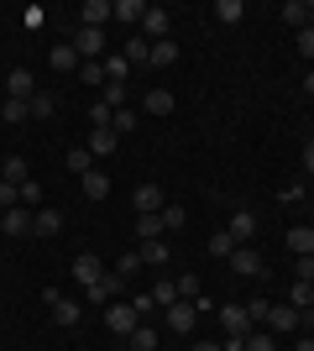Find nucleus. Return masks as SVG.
Returning a JSON list of instances; mask_svg holds the SVG:
<instances>
[{"mask_svg":"<svg viewBox=\"0 0 314 351\" xmlns=\"http://www.w3.org/2000/svg\"><path fill=\"white\" fill-rule=\"evenodd\" d=\"M136 325H142V309H136V304H120V299H110V304H105V330H110L116 341H126Z\"/></svg>","mask_w":314,"mask_h":351,"instance_id":"obj_1","label":"nucleus"},{"mask_svg":"<svg viewBox=\"0 0 314 351\" xmlns=\"http://www.w3.org/2000/svg\"><path fill=\"white\" fill-rule=\"evenodd\" d=\"M199 309H205V299H179V304H168V330L189 336V330L199 325Z\"/></svg>","mask_w":314,"mask_h":351,"instance_id":"obj_2","label":"nucleus"},{"mask_svg":"<svg viewBox=\"0 0 314 351\" xmlns=\"http://www.w3.org/2000/svg\"><path fill=\"white\" fill-rule=\"evenodd\" d=\"M110 21H116V5H110V0H84V5H79V27L105 32Z\"/></svg>","mask_w":314,"mask_h":351,"instance_id":"obj_3","label":"nucleus"},{"mask_svg":"<svg viewBox=\"0 0 314 351\" xmlns=\"http://www.w3.org/2000/svg\"><path fill=\"white\" fill-rule=\"evenodd\" d=\"M225 263L236 267L241 278H262V273H267V267H262V252H257V247H236L231 257H225Z\"/></svg>","mask_w":314,"mask_h":351,"instance_id":"obj_4","label":"nucleus"},{"mask_svg":"<svg viewBox=\"0 0 314 351\" xmlns=\"http://www.w3.org/2000/svg\"><path fill=\"white\" fill-rule=\"evenodd\" d=\"M220 330H225V336H241V341L252 336V315H246V304H225L220 309Z\"/></svg>","mask_w":314,"mask_h":351,"instance_id":"obj_5","label":"nucleus"},{"mask_svg":"<svg viewBox=\"0 0 314 351\" xmlns=\"http://www.w3.org/2000/svg\"><path fill=\"white\" fill-rule=\"evenodd\" d=\"M168 27H173V16H168L163 5H147V16H142V37H147V43H168Z\"/></svg>","mask_w":314,"mask_h":351,"instance_id":"obj_6","label":"nucleus"},{"mask_svg":"<svg viewBox=\"0 0 314 351\" xmlns=\"http://www.w3.org/2000/svg\"><path fill=\"white\" fill-rule=\"evenodd\" d=\"M74 53H79L84 63H94V58L105 53V32H94V27H79V32H74Z\"/></svg>","mask_w":314,"mask_h":351,"instance_id":"obj_7","label":"nucleus"},{"mask_svg":"<svg viewBox=\"0 0 314 351\" xmlns=\"http://www.w3.org/2000/svg\"><path fill=\"white\" fill-rule=\"evenodd\" d=\"M131 205H136V215H163V184H136Z\"/></svg>","mask_w":314,"mask_h":351,"instance_id":"obj_8","label":"nucleus"},{"mask_svg":"<svg viewBox=\"0 0 314 351\" xmlns=\"http://www.w3.org/2000/svg\"><path fill=\"white\" fill-rule=\"evenodd\" d=\"M0 184H16V189H27V184H31V162L11 152V158L0 162Z\"/></svg>","mask_w":314,"mask_h":351,"instance_id":"obj_9","label":"nucleus"},{"mask_svg":"<svg viewBox=\"0 0 314 351\" xmlns=\"http://www.w3.org/2000/svg\"><path fill=\"white\" fill-rule=\"evenodd\" d=\"M225 231H231V241H236V247H252V236H257V215H252V210H236Z\"/></svg>","mask_w":314,"mask_h":351,"instance_id":"obj_10","label":"nucleus"},{"mask_svg":"<svg viewBox=\"0 0 314 351\" xmlns=\"http://www.w3.org/2000/svg\"><path fill=\"white\" fill-rule=\"evenodd\" d=\"M74 278L90 289V283H100V278H105V263L94 257V252H79V257H74Z\"/></svg>","mask_w":314,"mask_h":351,"instance_id":"obj_11","label":"nucleus"},{"mask_svg":"<svg viewBox=\"0 0 314 351\" xmlns=\"http://www.w3.org/2000/svg\"><path fill=\"white\" fill-rule=\"evenodd\" d=\"M136 257H142V267H168V263H173V252H168L163 236H157V241H142V247H136Z\"/></svg>","mask_w":314,"mask_h":351,"instance_id":"obj_12","label":"nucleus"},{"mask_svg":"<svg viewBox=\"0 0 314 351\" xmlns=\"http://www.w3.org/2000/svg\"><path fill=\"white\" fill-rule=\"evenodd\" d=\"M5 89H11V100H27V105H31V95H37L31 69H11V73H5Z\"/></svg>","mask_w":314,"mask_h":351,"instance_id":"obj_13","label":"nucleus"},{"mask_svg":"<svg viewBox=\"0 0 314 351\" xmlns=\"http://www.w3.org/2000/svg\"><path fill=\"white\" fill-rule=\"evenodd\" d=\"M58 231H63V215L53 205H42L37 215H31V236H58Z\"/></svg>","mask_w":314,"mask_h":351,"instance_id":"obj_14","label":"nucleus"},{"mask_svg":"<svg viewBox=\"0 0 314 351\" xmlns=\"http://www.w3.org/2000/svg\"><path fill=\"white\" fill-rule=\"evenodd\" d=\"M272 336H288V330H299V309H267V320H262Z\"/></svg>","mask_w":314,"mask_h":351,"instance_id":"obj_15","label":"nucleus"},{"mask_svg":"<svg viewBox=\"0 0 314 351\" xmlns=\"http://www.w3.org/2000/svg\"><path fill=\"white\" fill-rule=\"evenodd\" d=\"M47 63H53V69H58V73H74V69H79V63H84V58H79V53H74V43H58V47H53V53H47Z\"/></svg>","mask_w":314,"mask_h":351,"instance_id":"obj_16","label":"nucleus"},{"mask_svg":"<svg viewBox=\"0 0 314 351\" xmlns=\"http://www.w3.org/2000/svg\"><path fill=\"white\" fill-rule=\"evenodd\" d=\"M288 252L293 257H314V226H293L288 231Z\"/></svg>","mask_w":314,"mask_h":351,"instance_id":"obj_17","label":"nucleus"},{"mask_svg":"<svg viewBox=\"0 0 314 351\" xmlns=\"http://www.w3.org/2000/svg\"><path fill=\"white\" fill-rule=\"evenodd\" d=\"M5 236H27L31 231V210L27 205H16V210H5V226H0Z\"/></svg>","mask_w":314,"mask_h":351,"instance_id":"obj_18","label":"nucleus"},{"mask_svg":"<svg viewBox=\"0 0 314 351\" xmlns=\"http://www.w3.org/2000/svg\"><path fill=\"white\" fill-rule=\"evenodd\" d=\"M110 152H116V132H110V126H94L90 132V158H110Z\"/></svg>","mask_w":314,"mask_h":351,"instance_id":"obj_19","label":"nucleus"},{"mask_svg":"<svg viewBox=\"0 0 314 351\" xmlns=\"http://www.w3.org/2000/svg\"><path fill=\"white\" fill-rule=\"evenodd\" d=\"M79 184H84V194H90V199H105V194H110V173H105V168H90Z\"/></svg>","mask_w":314,"mask_h":351,"instance_id":"obj_20","label":"nucleus"},{"mask_svg":"<svg viewBox=\"0 0 314 351\" xmlns=\"http://www.w3.org/2000/svg\"><path fill=\"white\" fill-rule=\"evenodd\" d=\"M142 16H147L142 0H116V21H120V27H142Z\"/></svg>","mask_w":314,"mask_h":351,"instance_id":"obj_21","label":"nucleus"},{"mask_svg":"<svg viewBox=\"0 0 314 351\" xmlns=\"http://www.w3.org/2000/svg\"><path fill=\"white\" fill-rule=\"evenodd\" d=\"M142 110H147V116H168V110H173V95H168V89H147V95H142Z\"/></svg>","mask_w":314,"mask_h":351,"instance_id":"obj_22","label":"nucleus"},{"mask_svg":"<svg viewBox=\"0 0 314 351\" xmlns=\"http://www.w3.org/2000/svg\"><path fill=\"white\" fill-rule=\"evenodd\" d=\"M152 69H173V63H179V43H173V37H168V43H152Z\"/></svg>","mask_w":314,"mask_h":351,"instance_id":"obj_23","label":"nucleus"},{"mask_svg":"<svg viewBox=\"0 0 314 351\" xmlns=\"http://www.w3.org/2000/svg\"><path fill=\"white\" fill-rule=\"evenodd\" d=\"M105 84H126V73H131V63L120 58V53H105Z\"/></svg>","mask_w":314,"mask_h":351,"instance_id":"obj_24","label":"nucleus"},{"mask_svg":"<svg viewBox=\"0 0 314 351\" xmlns=\"http://www.w3.org/2000/svg\"><path fill=\"white\" fill-rule=\"evenodd\" d=\"M283 21H288V27H309V0H283Z\"/></svg>","mask_w":314,"mask_h":351,"instance_id":"obj_25","label":"nucleus"},{"mask_svg":"<svg viewBox=\"0 0 314 351\" xmlns=\"http://www.w3.org/2000/svg\"><path fill=\"white\" fill-rule=\"evenodd\" d=\"M152 304H179V278H157V283H152Z\"/></svg>","mask_w":314,"mask_h":351,"instance_id":"obj_26","label":"nucleus"},{"mask_svg":"<svg viewBox=\"0 0 314 351\" xmlns=\"http://www.w3.org/2000/svg\"><path fill=\"white\" fill-rule=\"evenodd\" d=\"M120 58H126V63H147V58H152V43H147V37H142V32H136L131 43L120 47Z\"/></svg>","mask_w":314,"mask_h":351,"instance_id":"obj_27","label":"nucleus"},{"mask_svg":"<svg viewBox=\"0 0 314 351\" xmlns=\"http://www.w3.org/2000/svg\"><path fill=\"white\" fill-rule=\"evenodd\" d=\"M241 16H246V5H241V0H215V21H225V27H236Z\"/></svg>","mask_w":314,"mask_h":351,"instance_id":"obj_28","label":"nucleus"},{"mask_svg":"<svg viewBox=\"0 0 314 351\" xmlns=\"http://www.w3.org/2000/svg\"><path fill=\"white\" fill-rule=\"evenodd\" d=\"M53 110H58V95H47V89H37V95H31V121H47Z\"/></svg>","mask_w":314,"mask_h":351,"instance_id":"obj_29","label":"nucleus"},{"mask_svg":"<svg viewBox=\"0 0 314 351\" xmlns=\"http://www.w3.org/2000/svg\"><path fill=\"white\" fill-rule=\"evenodd\" d=\"M136 121H142V116H136L131 105H120L116 121H110V132H116V136H131V132H136Z\"/></svg>","mask_w":314,"mask_h":351,"instance_id":"obj_30","label":"nucleus"},{"mask_svg":"<svg viewBox=\"0 0 314 351\" xmlns=\"http://www.w3.org/2000/svg\"><path fill=\"white\" fill-rule=\"evenodd\" d=\"M126 346H131V351H157V330H147V325H136L131 336H126Z\"/></svg>","mask_w":314,"mask_h":351,"instance_id":"obj_31","label":"nucleus"},{"mask_svg":"<svg viewBox=\"0 0 314 351\" xmlns=\"http://www.w3.org/2000/svg\"><path fill=\"white\" fill-rule=\"evenodd\" d=\"M94 168V158H90V147H74V152H68V173L74 178H84Z\"/></svg>","mask_w":314,"mask_h":351,"instance_id":"obj_32","label":"nucleus"},{"mask_svg":"<svg viewBox=\"0 0 314 351\" xmlns=\"http://www.w3.org/2000/svg\"><path fill=\"white\" fill-rule=\"evenodd\" d=\"M53 320H58V325H79V304L68 299V293H63L58 304H53Z\"/></svg>","mask_w":314,"mask_h":351,"instance_id":"obj_33","label":"nucleus"},{"mask_svg":"<svg viewBox=\"0 0 314 351\" xmlns=\"http://www.w3.org/2000/svg\"><path fill=\"white\" fill-rule=\"evenodd\" d=\"M136 231H142V241H157L163 236V215H136Z\"/></svg>","mask_w":314,"mask_h":351,"instance_id":"obj_34","label":"nucleus"},{"mask_svg":"<svg viewBox=\"0 0 314 351\" xmlns=\"http://www.w3.org/2000/svg\"><path fill=\"white\" fill-rule=\"evenodd\" d=\"M0 116L11 121V126H21V121L31 116V105H27V100H5V105H0Z\"/></svg>","mask_w":314,"mask_h":351,"instance_id":"obj_35","label":"nucleus"},{"mask_svg":"<svg viewBox=\"0 0 314 351\" xmlns=\"http://www.w3.org/2000/svg\"><path fill=\"white\" fill-rule=\"evenodd\" d=\"M288 304H293V309H309L314 304V283L299 278V283H293V293H288Z\"/></svg>","mask_w":314,"mask_h":351,"instance_id":"obj_36","label":"nucleus"},{"mask_svg":"<svg viewBox=\"0 0 314 351\" xmlns=\"http://www.w3.org/2000/svg\"><path fill=\"white\" fill-rule=\"evenodd\" d=\"M246 351H278V336H272V330H252V336H246Z\"/></svg>","mask_w":314,"mask_h":351,"instance_id":"obj_37","label":"nucleus"},{"mask_svg":"<svg viewBox=\"0 0 314 351\" xmlns=\"http://www.w3.org/2000/svg\"><path fill=\"white\" fill-rule=\"evenodd\" d=\"M231 252H236L231 231H215V236H209V257H231Z\"/></svg>","mask_w":314,"mask_h":351,"instance_id":"obj_38","label":"nucleus"},{"mask_svg":"<svg viewBox=\"0 0 314 351\" xmlns=\"http://www.w3.org/2000/svg\"><path fill=\"white\" fill-rule=\"evenodd\" d=\"M183 205H163V231H183Z\"/></svg>","mask_w":314,"mask_h":351,"instance_id":"obj_39","label":"nucleus"},{"mask_svg":"<svg viewBox=\"0 0 314 351\" xmlns=\"http://www.w3.org/2000/svg\"><path fill=\"white\" fill-rule=\"evenodd\" d=\"M110 121H116V110H110L105 100H94L90 105V126H110Z\"/></svg>","mask_w":314,"mask_h":351,"instance_id":"obj_40","label":"nucleus"},{"mask_svg":"<svg viewBox=\"0 0 314 351\" xmlns=\"http://www.w3.org/2000/svg\"><path fill=\"white\" fill-rule=\"evenodd\" d=\"M16 205H21V189H16V184H0V215L16 210Z\"/></svg>","mask_w":314,"mask_h":351,"instance_id":"obj_41","label":"nucleus"},{"mask_svg":"<svg viewBox=\"0 0 314 351\" xmlns=\"http://www.w3.org/2000/svg\"><path fill=\"white\" fill-rule=\"evenodd\" d=\"M79 79L84 84H105V63H79Z\"/></svg>","mask_w":314,"mask_h":351,"instance_id":"obj_42","label":"nucleus"},{"mask_svg":"<svg viewBox=\"0 0 314 351\" xmlns=\"http://www.w3.org/2000/svg\"><path fill=\"white\" fill-rule=\"evenodd\" d=\"M105 273H110V267H105ZM84 299H90V304H110V289H105V278L90 283V289H84Z\"/></svg>","mask_w":314,"mask_h":351,"instance_id":"obj_43","label":"nucleus"},{"mask_svg":"<svg viewBox=\"0 0 314 351\" xmlns=\"http://www.w3.org/2000/svg\"><path fill=\"white\" fill-rule=\"evenodd\" d=\"M21 205H27V210H42V184H27V189H21Z\"/></svg>","mask_w":314,"mask_h":351,"instance_id":"obj_44","label":"nucleus"},{"mask_svg":"<svg viewBox=\"0 0 314 351\" xmlns=\"http://www.w3.org/2000/svg\"><path fill=\"white\" fill-rule=\"evenodd\" d=\"M179 299H199V278H194V273H183V278H179Z\"/></svg>","mask_w":314,"mask_h":351,"instance_id":"obj_45","label":"nucleus"},{"mask_svg":"<svg viewBox=\"0 0 314 351\" xmlns=\"http://www.w3.org/2000/svg\"><path fill=\"white\" fill-rule=\"evenodd\" d=\"M267 309H272L267 299H252V304H246V315H252V325H257V320H267Z\"/></svg>","mask_w":314,"mask_h":351,"instance_id":"obj_46","label":"nucleus"},{"mask_svg":"<svg viewBox=\"0 0 314 351\" xmlns=\"http://www.w3.org/2000/svg\"><path fill=\"white\" fill-rule=\"evenodd\" d=\"M21 21H27V32H37V27H42V21H47V16L37 11V5H27V16H21Z\"/></svg>","mask_w":314,"mask_h":351,"instance_id":"obj_47","label":"nucleus"},{"mask_svg":"<svg viewBox=\"0 0 314 351\" xmlns=\"http://www.w3.org/2000/svg\"><path fill=\"white\" fill-rule=\"evenodd\" d=\"M136 267H142V257H136V252H131V257H120V263H116V273H126V278H131Z\"/></svg>","mask_w":314,"mask_h":351,"instance_id":"obj_48","label":"nucleus"},{"mask_svg":"<svg viewBox=\"0 0 314 351\" xmlns=\"http://www.w3.org/2000/svg\"><path fill=\"white\" fill-rule=\"evenodd\" d=\"M299 53H304V58H314V32H309V27L299 32Z\"/></svg>","mask_w":314,"mask_h":351,"instance_id":"obj_49","label":"nucleus"},{"mask_svg":"<svg viewBox=\"0 0 314 351\" xmlns=\"http://www.w3.org/2000/svg\"><path fill=\"white\" fill-rule=\"evenodd\" d=\"M293 273H299L304 283H314V257H299V267H293Z\"/></svg>","mask_w":314,"mask_h":351,"instance_id":"obj_50","label":"nucleus"},{"mask_svg":"<svg viewBox=\"0 0 314 351\" xmlns=\"http://www.w3.org/2000/svg\"><path fill=\"white\" fill-rule=\"evenodd\" d=\"M304 173H314V142H304Z\"/></svg>","mask_w":314,"mask_h":351,"instance_id":"obj_51","label":"nucleus"},{"mask_svg":"<svg viewBox=\"0 0 314 351\" xmlns=\"http://www.w3.org/2000/svg\"><path fill=\"white\" fill-rule=\"evenodd\" d=\"M220 351H246V341H241V336H225V346Z\"/></svg>","mask_w":314,"mask_h":351,"instance_id":"obj_52","label":"nucleus"},{"mask_svg":"<svg viewBox=\"0 0 314 351\" xmlns=\"http://www.w3.org/2000/svg\"><path fill=\"white\" fill-rule=\"evenodd\" d=\"M293 351H314V336H304V341H299V346H293Z\"/></svg>","mask_w":314,"mask_h":351,"instance_id":"obj_53","label":"nucleus"},{"mask_svg":"<svg viewBox=\"0 0 314 351\" xmlns=\"http://www.w3.org/2000/svg\"><path fill=\"white\" fill-rule=\"evenodd\" d=\"M304 89H309V95H314V69H309V73H304Z\"/></svg>","mask_w":314,"mask_h":351,"instance_id":"obj_54","label":"nucleus"},{"mask_svg":"<svg viewBox=\"0 0 314 351\" xmlns=\"http://www.w3.org/2000/svg\"><path fill=\"white\" fill-rule=\"evenodd\" d=\"M194 351H220V346H215V341H199V346Z\"/></svg>","mask_w":314,"mask_h":351,"instance_id":"obj_55","label":"nucleus"},{"mask_svg":"<svg viewBox=\"0 0 314 351\" xmlns=\"http://www.w3.org/2000/svg\"><path fill=\"white\" fill-rule=\"evenodd\" d=\"M309 32H314V5H309Z\"/></svg>","mask_w":314,"mask_h":351,"instance_id":"obj_56","label":"nucleus"}]
</instances>
